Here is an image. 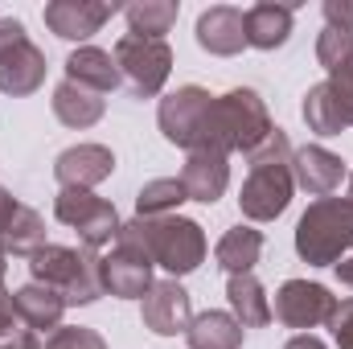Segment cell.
Here are the masks:
<instances>
[{
  "label": "cell",
  "instance_id": "obj_22",
  "mask_svg": "<svg viewBox=\"0 0 353 349\" xmlns=\"http://www.w3.org/2000/svg\"><path fill=\"white\" fill-rule=\"evenodd\" d=\"M66 79H70V83H79V87H87V90H99V94L115 90V87H119L115 54L94 50V46H79V50L66 58Z\"/></svg>",
  "mask_w": 353,
  "mask_h": 349
},
{
  "label": "cell",
  "instance_id": "obj_20",
  "mask_svg": "<svg viewBox=\"0 0 353 349\" xmlns=\"http://www.w3.org/2000/svg\"><path fill=\"white\" fill-rule=\"evenodd\" d=\"M292 8L296 4H255L243 12V25H247V46L255 50H279L288 37H292Z\"/></svg>",
  "mask_w": 353,
  "mask_h": 349
},
{
  "label": "cell",
  "instance_id": "obj_5",
  "mask_svg": "<svg viewBox=\"0 0 353 349\" xmlns=\"http://www.w3.org/2000/svg\"><path fill=\"white\" fill-rule=\"evenodd\" d=\"M29 271H33V283H46L54 288L66 308L70 304H90L103 296V275H99V251H74V247H54L46 243L33 259H29Z\"/></svg>",
  "mask_w": 353,
  "mask_h": 349
},
{
  "label": "cell",
  "instance_id": "obj_12",
  "mask_svg": "<svg viewBox=\"0 0 353 349\" xmlns=\"http://www.w3.org/2000/svg\"><path fill=\"white\" fill-rule=\"evenodd\" d=\"M140 317H144V329H152L157 337H176V333H185V329L193 325L189 292H185L176 279H157V283L144 292Z\"/></svg>",
  "mask_w": 353,
  "mask_h": 349
},
{
  "label": "cell",
  "instance_id": "obj_26",
  "mask_svg": "<svg viewBox=\"0 0 353 349\" xmlns=\"http://www.w3.org/2000/svg\"><path fill=\"white\" fill-rule=\"evenodd\" d=\"M243 333L247 329L230 312H201L185 329V341L189 349H243Z\"/></svg>",
  "mask_w": 353,
  "mask_h": 349
},
{
  "label": "cell",
  "instance_id": "obj_28",
  "mask_svg": "<svg viewBox=\"0 0 353 349\" xmlns=\"http://www.w3.org/2000/svg\"><path fill=\"white\" fill-rule=\"evenodd\" d=\"M181 201H189L181 177H157V181H148V185L140 189V197H136V218H169Z\"/></svg>",
  "mask_w": 353,
  "mask_h": 349
},
{
  "label": "cell",
  "instance_id": "obj_30",
  "mask_svg": "<svg viewBox=\"0 0 353 349\" xmlns=\"http://www.w3.org/2000/svg\"><path fill=\"white\" fill-rule=\"evenodd\" d=\"M316 62L333 74V70H341L345 62H353V33L345 29H329L325 25V33L316 37Z\"/></svg>",
  "mask_w": 353,
  "mask_h": 349
},
{
  "label": "cell",
  "instance_id": "obj_29",
  "mask_svg": "<svg viewBox=\"0 0 353 349\" xmlns=\"http://www.w3.org/2000/svg\"><path fill=\"white\" fill-rule=\"evenodd\" d=\"M0 349H33V329L21 321L8 288H0Z\"/></svg>",
  "mask_w": 353,
  "mask_h": 349
},
{
  "label": "cell",
  "instance_id": "obj_7",
  "mask_svg": "<svg viewBox=\"0 0 353 349\" xmlns=\"http://www.w3.org/2000/svg\"><path fill=\"white\" fill-rule=\"evenodd\" d=\"M41 83H46V54L29 41L21 21L0 17V90L25 99Z\"/></svg>",
  "mask_w": 353,
  "mask_h": 349
},
{
  "label": "cell",
  "instance_id": "obj_15",
  "mask_svg": "<svg viewBox=\"0 0 353 349\" xmlns=\"http://www.w3.org/2000/svg\"><path fill=\"white\" fill-rule=\"evenodd\" d=\"M115 169V152L103 144H74L54 161V177L62 189H94Z\"/></svg>",
  "mask_w": 353,
  "mask_h": 349
},
{
  "label": "cell",
  "instance_id": "obj_14",
  "mask_svg": "<svg viewBox=\"0 0 353 349\" xmlns=\"http://www.w3.org/2000/svg\"><path fill=\"white\" fill-rule=\"evenodd\" d=\"M111 17H115V4L107 0H50L46 4V25L66 41H87Z\"/></svg>",
  "mask_w": 353,
  "mask_h": 349
},
{
  "label": "cell",
  "instance_id": "obj_10",
  "mask_svg": "<svg viewBox=\"0 0 353 349\" xmlns=\"http://www.w3.org/2000/svg\"><path fill=\"white\" fill-rule=\"evenodd\" d=\"M333 312H337V296H329L325 283H308V279H288L271 304V317L288 329H316Z\"/></svg>",
  "mask_w": 353,
  "mask_h": 349
},
{
  "label": "cell",
  "instance_id": "obj_3",
  "mask_svg": "<svg viewBox=\"0 0 353 349\" xmlns=\"http://www.w3.org/2000/svg\"><path fill=\"white\" fill-rule=\"evenodd\" d=\"M292 144L283 136V128H275L263 144L251 152V169L243 181V193H239V206H243V218L251 222H271L288 210L292 201Z\"/></svg>",
  "mask_w": 353,
  "mask_h": 349
},
{
  "label": "cell",
  "instance_id": "obj_34",
  "mask_svg": "<svg viewBox=\"0 0 353 349\" xmlns=\"http://www.w3.org/2000/svg\"><path fill=\"white\" fill-rule=\"evenodd\" d=\"M337 279H341L345 288H353V259H341V263H337Z\"/></svg>",
  "mask_w": 353,
  "mask_h": 349
},
{
  "label": "cell",
  "instance_id": "obj_24",
  "mask_svg": "<svg viewBox=\"0 0 353 349\" xmlns=\"http://www.w3.org/2000/svg\"><path fill=\"white\" fill-rule=\"evenodd\" d=\"M103 111H107V103H103V94L99 90H87L79 87V83H58L54 90V115L66 123V128H90V123H99L103 119Z\"/></svg>",
  "mask_w": 353,
  "mask_h": 349
},
{
  "label": "cell",
  "instance_id": "obj_36",
  "mask_svg": "<svg viewBox=\"0 0 353 349\" xmlns=\"http://www.w3.org/2000/svg\"><path fill=\"white\" fill-rule=\"evenodd\" d=\"M350 201H353V177H350Z\"/></svg>",
  "mask_w": 353,
  "mask_h": 349
},
{
  "label": "cell",
  "instance_id": "obj_6",
  "mask_svg": "<svg viewBox=\"0 0 353 349\" xmlns=\"http://www.w3.org/2000/svg\"><path fill=\"white\" fill-rule=\"evenodd\" d=\"M115 66H119V79L128 83V90L136 99H152L169 83L173 50L157 37H132L128 33V37L115 41Z\"/></svg>",
  "mask_w": 353,
  "mask_h": 349
},
{
  "label": "cell",
  "instance_id": "obj_25",
  "mask_svg": "<svg viewBox=\"0 0 353 349\" xmlns=\"http://www.w3.org/2000/svg\"><path fill=\"white\" fill-rule=\"evenodd\" d=\"M263 255V235L255 226H230L222 235V243L214 247V259L222 271L230 275H243V271H255V263Z\"/></svg>",
  "mask_w": 353,
  "mask_h": 349
},
{
  "label": "cell",
  "instance_id": "obj_23",
  "mask_svg": "<svg viewBox=\"0 0 353 349\" xmlns=\"http://www.w3.org/2000/svg\"><path fill=\"white\" fill-rule=\"evenodd\" d=\"M226 300H230V317L243 329H263L267 321H271V300H267L263 283L251 271L226 279Z\"/></svg>",
  "mask_w": 353,
  "mask_h": 349
},
{
  "label": "cell",
  "instance_id": "obj_31",
  "mask_svg": "<svg viewBox=\"0 0 353 349\" xmlns=\"http://www.w3.org/2000/svg\"><path fill=\"white\" fill-rule=\"evenodd\" d=\"M329 329L337 337V349H353V300H337V312L329 317Z\"/></svg>",
  "mask_w": 353,
  "mask_h": 349
},
{
  "label": "cell",
  "instance_id": "obj_21",
  "mask_svg": "<svg viewBox=\"0 0 353 349\" xmlns=\"http://www.w3.org/2000/svg\"><path fill=\"white\" fill-rule=\"evenodd\" d=\"M12 304H17L21 321H25L33 333H54V329L62 325V312H66V300H62L54 288H46V283H25V288H17V292H12Z\"/></svg>",
  "mask_w": 353,
  "mask_h": 349
},
{
  "label": "cell",
  "instance_id": "obj_19",
  "mask_svg": "<svg viewBox=\"0 0 353 349\" xmlns=\"http://www.w3.org/2000/svg\"><path fill=\"white\" fill-rule=\"evenodd\" d=\"M226 161L230 157H222V152H189V161L181 169V185H185L189 201L210 206L226 193V185H230V165Z\"/></svg>",
  "mask_w": 353,
  "mask_h": 349
},
{
  "label": "cell",
  "instance_id": "obj_13",
  "mask_svg": "<svg viewBox=\"0 0 353 349\" xmlns=\"http://www.w3.org/2000/svg\"><path fill=\"white\" fill-rule=\"evenodd\" d=\"M0 247L17 259H33L46 247V222L37 210L21 206L12 193L0 189Z\"/></svg>",
  "mask_w": 353,
  "mask_h": 349
},
{
  "label": "cell",
  "instance_id": "obj_4",
  "mask_svg": "<svg viewBox=\"0 0 353 349\" xmlns=\"http://www.w3.org/2000/svg\"><path fill=\"white\" fill-rule=\"evenodd\" d=\"M353 251V201L316 197L296 226V255L312 267H337Z\"/></svg>",
  "mask_w": 353,
  "mask_h": 349
},
{
  "label": "cell",
  "instance_id": "obj_9",
  "mask_svg": "<svg viewBox=\"0 0 353 349\" xmlns=\"http://www.w3.org/2000/svg\"><path fill=\"white\" fill-rule=\"evenodd\" d=\"M304 123L316 136H341L353 128V62L333 70L325 83L308 87L304 94Z\"/></svg>",
  "mask_w": 353,
  "mask_h": 349
},
{
  "label": "cell",
  "instance_id": "obj_2",
  "mask_svg": "<svg viewBox=\"0 0 353 349\" xmlns=\"http://www.w3.org/2000/svg\"><path fill=\"white\" fill-rule=\"evenodd\" d=\"M275 132L271 115H267L263 99L255 90L239 87V90H226V94H214V107L205 115V128H201V140L193 152H255L267 136Z\"/></svg>",
  "mask_w": 353,
  "mask_h": 349
},
{
  "label": "cell",
  "instance_id": "obj_18",
  "mask_svg": "<svg viewBox=\"0 0 353 349\" xmlns=\"http://www.w3.org/2000/svg\"><path fill=\"white\" fill-rule=\"evenodd\" d=\"M341 177H345L341 157H333L321 144H308V148H296L292 152V181L304 193H312V197H329L341 185Z\"/></svg>",
  "mask_w": 353,
  "mask_h": 349
},
{
  "label": "cell",
  "instance_id": "obj_17",
  "mask_svg": "<svg viewBox=\"0 0 353 349\" xmlns=\"http://www.w3.org/2000/svg\"><path fill=\"white\" fill-rule=\"evenodd\" d=\"M197 46L218 54V58H230L247 46V25H243V8H230V4H214L197 17Z\"/></svg>",
  "mask_w": 353,
  "mask_h": 349
},
{
  "label": "cell",
  "instance_id": "obj_16",
  "mask_svg": "<svg viewBox=\"0 0 353 349\" xmlns=\"http://www.w3.org/2000/svg\"><path fill=\"white\" fill-rule=\"evenodd\" d=\"M99 275H103V292L123 300H144V292L152 288V263L119 247L111 255H99Z\"/></svg>",
  "mask_w": 353,
  "mask_h": 349
},
{
  "label": "cell",
  "instance_id": "obj_27",
  "mask_svg": "<svg viewBox=\"0 0 353 349\" xmlns=\"http://www.w3.org/2000/svg\"><path fill=\"white\" fill-rule=\"evenodd\" d=\"M176 12H181L176 0H136L123 8L128 33L132 37H157V41H165V33L176 25Z\"/></svg>",
  "mask_w": 353,
  "mask_h": 349
},
{
  "label": "cell",
  "instance_id": "obj_8",
  "mask_svg": "<svg viewBox=\"0 0 353 349\" xmlns=\"http://www.w3.org/2000/svg\"><path fill=\"white\" fill-rule=\"evenodd\" d=\"M54 218L62 226H74L87 251H99V247L115 243V235L123 226L119 214H115V206L103 201V197H94L90 189H62L54 197Z\"/></svg>",
  "mask_w": 353,
  "mask_h": 349
},
{
  "label": "cell",
  "instance_id": "obj_35",
  "mask_svg": "<svg viewBox=\"0 0 353 349\" xmlns=\"http://www.w3.org/2000/svg\"><path fill=\"white\" fill-rule=\"evenodd\" d=\"M33 349H58V346H50V341L41 337V341H33Z\"/></svg>",
  "mask_w": 353,
  "mask_h": 349
},
{
  "label": "cell",
  "instance_id": "obj_33",
  "mask_svg": "<svg viewBox=\"0 0 353 349\" xmlns=\"http://www.w3.org/2000/svg\"><path fill=\"white\" fill-rule=\"evenodd\" d=\"M283 349H325V341H321V337H312V333H296Z\"/></svg>",
  "mask_w": 353,
  "mask_h": 349
},
{
  "label": "cell",
  "instance_id": "obj_1",
  "mask_svg": "<svg viewBox=\"0 0 353 349\" xmlns=\"http://www.w3.org/2000/svg\"><path fill=\"white\" fill-rule=\"evenodd\" d=\"M115 247L132 251V255H144L152 267L161 263L173 275H189L205 259V235H201V226L193 218H176V214L123 222L119 235H115Z\"/></svg>",
  "mask_w": 353,
  "mask_h": 349
},
{
  "label": "cell",
  "instance_id": "obj_11",
  "mask_svg": "<svg viewBox=\"0 0 353 349\" xmlns=\"http://www.w3.org/2000/svg\"><path fill=\"white\" fill-rule=\"evenodd\" d=\"M210 107H214V94L205 87H181L176 94H169L165 103H161V132H165V140L176 144V148H197V140H201V128H205V115H210Z\"/></svg>",
  "mask_w": 353,
  "mask_h": 349
},
{
  "label": "cell",
  "instance_id": "obj_32",
  "mask_svg": "<svg viewBox=\"0 0 353 349\" xmlns=\"http://www.w3.org/2000/svg\"><path fill=\"white\" fill-rule=\"evenodd\" d=\"M325 21H329V29L353 33V0H325Z\"/></svg>",
  "mask_w": 353,
  "mask_h": 349
}]
</instances>
